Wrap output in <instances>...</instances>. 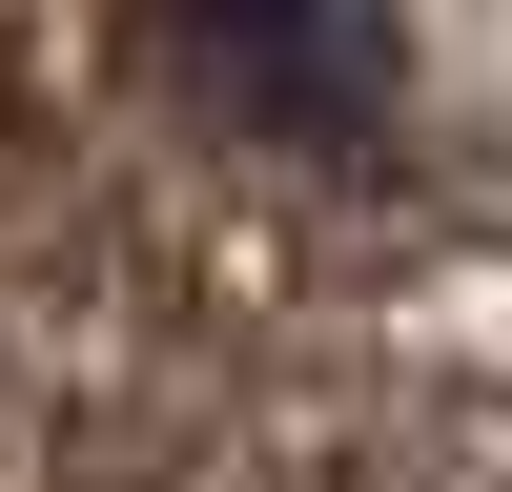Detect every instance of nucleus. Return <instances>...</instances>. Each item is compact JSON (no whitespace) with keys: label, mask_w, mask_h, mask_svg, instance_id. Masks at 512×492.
<instances>
[{"label":"nucleus","mask_w":512,"mask_h":492,"mask_svg":"<svg viewBox=\"0 0 512 492\" xmlns=\"http://www.w3.org/2000/svg\"><path fill=\"white\" fill-rule=\"evenodd\" d=\"M185 21H205V62H226L246 103H287V123H349V82H369L349 0H185Z\"/></svg>","instance_id":"f257e3e1"}]
</instances>
